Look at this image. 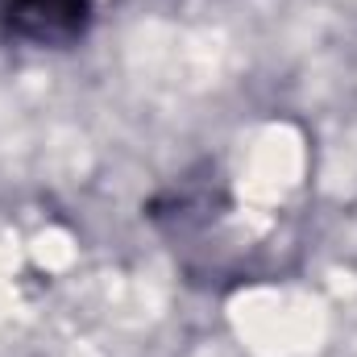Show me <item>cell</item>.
Listing matches in <instances>:
<instances>
[{
  "mask_svg": "<svg viewBox=\"0 0 357 357\" xmlns=\"http://www.w3.org/2000/svg\"><path fill=\"white\" fill-rule=\"evenodd\" d=\"M96 0H0V29L38 50H67L91 25Z\"/></svg>",
  "mask_w": 357,
  "mask_h": 357,
  "instance_id": "6da1fadb",
  "label": "cell"
}]
</instances>
